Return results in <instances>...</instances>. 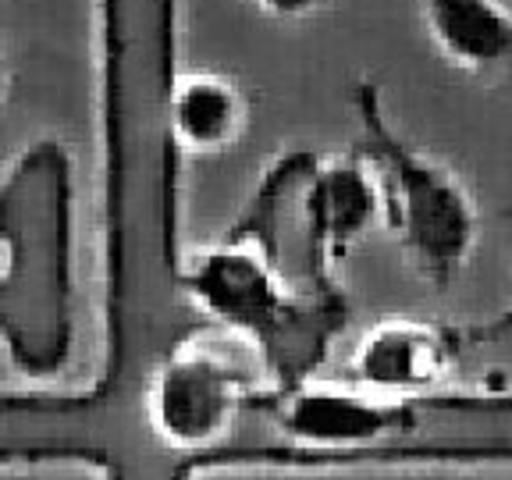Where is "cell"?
<instances>
[{
    "label": "cell",
    "mask_w": 512,
    "mask_h": 480,
    "mask_svg": "<svg viewBox=\"0 0 512 480\" xmlns=\"http://www.w3.org/2000/svg\"><path fill=\"white\" fill-rule=\"evenodd\" d=\"M356 111L363 121L360 157L377 182L381 217L420 278L445 292L477 249V203L456 171L395 132L370 82L356 93Z\"/></svg>",
    "instance_id": "6da1fadb"
},
{
    "label": "cell",
    "mask_w": 512,
    "mask_h": 480,
    "mask_svg": "<svg viewBox=\"0 0 512 480\" xmlns=\"http://www.w3.org/2000/svg\"><path fill=\"white\" fill-rule=\"evenodd\" d=\"M185 288L207 313L267 349L285 345V335L303 320L274 267V242L249 228L235 232L224 246L203 249L185 271Z\"/></svg>",
    "instance_id": "7a4b0ae2"
},
{
    "label": "cell",
    "mask_w": 512,
    "mask_h": 480,
    "mask_svg": "<svg viewBox=\"0 0 512 480\" xmlns=\"http://www.w3.org/2000/svg\"><path fill=\"white\" fill-rule=\"evenodd\" d=\"M466 331L431 320H381L352 352L356 388L388 402H416L452 374Z\"/></svg>",
    "instance_id": "3957f363"
},
{
    "label": "cell",
    "mask_w": 512,
    "mask_h": 480,
    "mask_svg": "<svg viewBox=\"0 0 512 480\" xmlns=\"http://www.w3.org/2000/svg\"><path fill=\"white\" fill-rule=\"evenodd\" d=\"M242 392L246 374L221 349L185 345L153 384V427L171 445L200 448L228 427Z\"/></svg>",
    "instance_id": "277c9868"
},
{
    "label": "cell",
    "mask_w": 512,
    "mask_h": 480,
    "mask_svg": "<svg viewBox=\"0 0 512 480\" xmlns=\"http://www.w3.org/2000/svg\"><path fill=\"white\" fill-rule=\"evenodd\" d=\"M381 214V196L367 160L356 153L349 160H331L310 171L306 185V217H310V264H335L345 249Z\"/></svg>",
    "instance_id": "5b68a950"
},
{
    "label": "cell",
    "mask_w": 512,
    "mask_h": 480,
    "mask_svg": "<svg viewBox=\"0 0 512 480\" xmlns=\"http://www.w3.org/2000/svg\"><path fill=\"white\" fill-rule=\"evenodd\" d=\"M420 18L448 64L495 72L512 61V8L505 0H416Z\"/></svg>",
    "instance_id": "8992f818"
},
{
    "label": "cell",
    "mask_w": 512,
    "mask_h": 480,
    "mask_svg": "<svg viewBox=\"0 0 512 480\" xmlns=\"http://www.w3.org/2000/svg\"><path fill=\"white\" fill-rule=\"evenodd\" d=\"M246 128V96L221 75H182L168 82V136L185 153H217Z\"/></svg>",
    "instance_id": "52a82bcc"
},
{
    "label": "cell",
    "mask_w": 512,
    "mask_h": 480,
    "mask_svg": "<svg viewBox=\"0 0 512 480\" xmlns=\"http://www.w3.org/2000/svg\"><path fill=\"white\" fill-rule=\"evenodd\" d=\"M267 15L274 18H306L324 4V0H256Z\"/></svg>",
    "instance_id": "ba28073f"
},
{
    "label": "cell",
    "mask_w": 512,
    "mask_h": 480,
    "mask_svg": "<svg viewBox=\"0 0 512 480\" xmlns=\"http://www.w3.org/2000/svg\"><path fill=\"white\" fill-rule=\"evenodd\" d=\"M498 328H512V306H509V313H505V320L498 324Z\"/></svg>",
    "instance_id": "9c48e42d"
},
{
    "label": "cell",
    "mask_w": 512,
    "mask_h": 480,
    "mask_svg": "<svg viewBox=\"0 0 512 480\" xmlns=\"http://www.w3.org/2000/svg\"><path fill=\"white\" fill-rule=\"evenodd\" d=\"M0 86H4V72H0Z\"/></svg>",
    "instance_id": "30bf717a"
}]
</instances>
